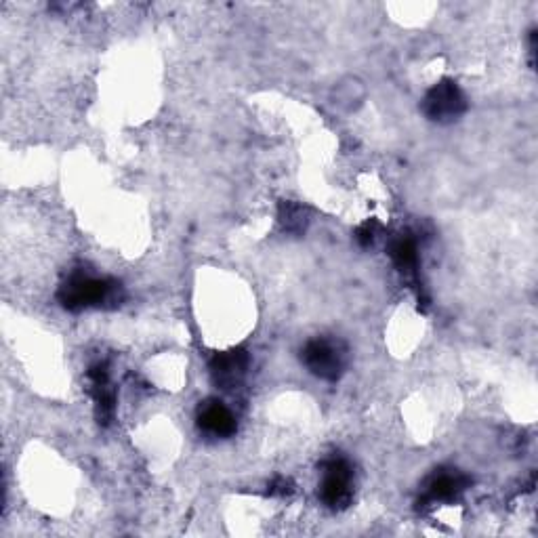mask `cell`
<instances>
[{
    "mask_svg": "<svg viewBox=\"0 0 538 538\" xmlns=\"http://www.w3.org/2000/svg\"><path fill=\"white\" fill-rule=\"evenodd\" d=\"M122 297V284L118 280L91 274L87 269L72 272L57 293L61 307L70 309V312H82V309L91 307H114L120 305Z\"/></svg>",
    "mask_w": 538,
    "mask_h": 538,
    "instance_id": "6da1fadb",
    "label": "cell"
},
{
    "mask_svg": "<svg viewBox=\"0 0 538 538\" xmlns=\"http://www.w3.org/2000/svg\"><path fill=\"white\" fill-rule=\"evenodd\" d=\"M301 360L314 377L335 383L345 372L347 347L333 337H316L305 343Z\"/></svg>",
    "mask_w": 538,
    "mask_h": 538,
    "instance_id": "7a4b0ae2",
    "label": "cell"
},
{
    "mask_svg": "<svg viewBox=\"0 0 538 538\" xmlns=\"http://www.w3.org/2000/svg\"><path fill=\"white\" fill-rule=\"evenodd\" d=\"M280 223L284 227V232L288 234H301L307 227V211L301 204L295 202H282L280 204Z\"/></svg>",
    "mask_w": 538,
    "mask_h": 538,
    "instance_id": "30bf717a",
    "label": "cell"
},
{
    "mask_svg": "<svg viewBox=\"0 0 538 538\" xmlns=\"http://www.w3.org/2000/svg\"><path fill=\"white\" fill-rule=\"evenodd\" d=\"M89 393L95 402V415L99 425H110L116 412V389L112 387L108 362H95L87 370Z\"/></svg>",
    "mask_w": 538,
    "mask_h": 538,
    "instance_id": "5b68a950",
    "label": "cell"
},
{
    "mask_svg": "<svg viewBox=\"0 0 538 538\" xmlns=\"http://www.w3.org/2000/svg\"><path fill=\"white\" fill-rule=\"evenodd\" d=\"M469 480L463 473L452 469H440L425 482V490L419 501V507H429L433 503H448L454 501L457 496L467 488Z\"/></svg>",
    "mask_w": 538,
    "mask_h": 538,
    "instance_id": "52a82bcc",
    "label": "cell"
},
{
    "mask_svg": "<svg viewBox=\"0 0 538 538\" xmlns=\"http://www.w3.org/2000/svg\"><path fill=\"white\" fill-rule=\"evenodd\" d=\"M354 471L343 457H330L322 465L320 499L330 509H345L354 499Z\"/></svg>",
    "mask_w": 538,
    "mask_h": 538,
    "instance_id": "3957f363",
    "label": "cell"
},
{
    "mask_svg": "<svg viewBox=\"0 0 538 538\" xmlns=\"http://www.w3.org/2000/svg\"><path fill=\"white\" fill-rule=\"evenodd\" d=\"M291 492H293V484H291V480H286V478H278L272 482V486H269V494L284 496V494H291Z\"/></svg>",
    "mask_w": 538,
    "mask_h": 538,
    "instance_id": "7c38bea8",
    "label": "cell"
},
{
    "mask_svg": "<svg viewBox=\"0 0 538 538\" xmlns=\"http://www.w3.org/2000/svg\"><path fill=\"white\" fill-rule=\"evenodd\" d=\"M377 234H379V223L377 221H366L364 225L358 227L356 240L362 246H372V244H375V240H377Z\"/></svg>",
    "mask_w": 538,
    "mask_h": 538,
    "instance_id": "8fae6325",
    "label": "cell"
},
{
    "mask_svg": "<svg viewBox=\"0 0 538 538\" xmlns=\"http://www.w3.org/2000/svg\"><path fill=\"white\" fill-rule=\"evenodd\" d=\"M248 364H251V358H248L246 349L236 347V349H227V351H221V354H215L209 364V370L217 387L234 389L246 377Z\"/></svg>",
    "mask_w": 538,
    "mask_h": 538,
    "instance_id": "8992f818",
    "label": "cell"
},
{
    "mask_svg": "<svg viewBox=\"0 0 538 538\" xmlns=\"http://www.w3.org/2000/svg\"><path fill=\"white\" fill-rule=\"evenodd\" d=\"M196 421L200 431L211 438H232L238 429L234 412L219 400H206L200 404Z\"/></svg>",
    "mask_w": 538,
    "mask_h": 538,
    "instance_id": "ba28073f",
    "label": "cell"
},
{
    "mask_svg": "<svg viewBox=\"0 0 538 538\" xmlns=\"http://www.w3.org/2000/svg\"><path fill=\"white\" fill-rule=\"evenodd\" d=\"M467 99L454 80H442L423 99V114L433 122H452L465 114Z\"/></svg>",
    "mask_w": 538,
    "mask_h": 538,
    "instance_id": "277c9868",
    "label": "cell"
},
{
    "mask_svg": "<svg viewBox=\"0 0 538 538\" xmlns=\"http://www.w3.org/2000/svg\"><path fill=\"white\" fill-rule=\"evenodd\" d=\"M389 257L400 274L410 280L419 278V248L410 234H400L389 242Z\"/></svg>",
    "mask_w": 538,
    "mask_h": 538,
    "instance_id": "9c48e42d",
    "label": "cell"
}]
</instances>
